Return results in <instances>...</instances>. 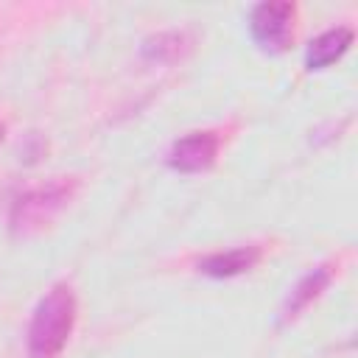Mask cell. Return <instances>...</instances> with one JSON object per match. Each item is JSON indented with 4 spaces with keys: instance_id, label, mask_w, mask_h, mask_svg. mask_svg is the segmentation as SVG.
Instances as JSON below:
<instances>
[{
    "instance_id": "cell-3",
    "label": "cell",
    "mask_w": 358,
    "mask_h": 358,
    "mask_svg": "<svg viewBox=\"0 0 358 358\" xmlns=\"http://www.w3.org/2000/svg\"><path fill=\"white\" fill-rule=\"evenodd\" d=\"M294 17H296L294 3H285V0L257 3L252 8V14H249L252 39L268 53L285 50L291 45V39H294Z\"/></svg>"
},
{
    "instance_id": "cell-10",
    "label": "cell",
    "mask_w": 358,
    "mask_h": 358,
    "mask_svg": "<svg viewBox=\"0 0 358 358\" xmlns=\"http://www.w3.org/2000/svg\"><path fill=\"white\" fill-rule=\"evenodd\" d=\"M3 137H6V123L0 120V143H3Z\"/></svg>"
},
{
    "instance_id": "cell-8",
    "label": "cell",
    "mask_w": 358,
    "mask_h": 358,
    "mask_svg": "<svg viewBox=\"0 0 358 358\" xmlns=\"http://www.w3.org/2000/svg\"><path fill=\"white\" fill-rule=\"evenodd\" d=\"M260 260V246L249 243V246H232L224 252H213L207 257L199 260V271L215 280H227V277H238L243 271H249L255 263Z\"/></svg>"
},
{
    "instance_id": "cell-2",
    "label": "cell",
    "mask_w": 358,
    "mask_h": 358,
    "mask_svg": "<svg viewBox=\"0 0 358 358\" xmlns=\"http://www.w3.org/2000/svg\"><path fill=\"white\" fill-rule=\"evenodd\" d=\"M78 176H53L48 182H39L34 187H25L8 210V229L17 238L36 235L45 229L76 196Z\"/></svg>"
},
{
    "instance_id": "cell-9",
    "label": "cell",
    "mask_w": 358,
    "mask_h": 358,
    "mask_svg": "<svg viewBox=\"0 0 358 358\" xmlns=\"http://www.w3.org/2000/svg\"><path fill=\"white\" fill-rule=\"evenodd\" d=\"M45 151H48V143H45L39 134H28L25 143L20 145V159H22V162H36Z\"/></svg>"
},
{
    "instance_id": "cell-5",
    "label": "cell",
    "mask_w": 358,
    "mask_h": 358,
    "mask_svg": "<svg viewBox=\"0 0 358 358\" xmlns=\"http://www.w3.org/2000/svg\"><path fill=\"white\" fill-rule=\"evenodd\" d=\"M196 45V36L185 28H168V31H157L151 36L143 39L140 45V56L145 62L154 64H173L179 59H185Z\"/></svg>"
},
{
    "instance_id": "cell-1",
    "label": "cell",
    "mask_w": 358,
    "mask_h": 358,
    "mask_svg": "<svg viewBox=\"0 0 358 358\" xmlns=\"http://www.w3.org/2000/svg\"><path fill=\"white\" fill-rule=\"evenodd\" d=\"M78 299L67 282L50 285L45 296L36 302L28 333H25V352L28 358H59L70 333L76 327Z\"/></svg>"
},
{
    "instance_id": "cell-7",
    "label": "cell",
    "mask_w": 358,
    "mask_h": 358,
    "mask_svg": "<svg viewBox=\"0 0 358 358\" xmlns=\"http://www.w3.org/2000/svg\"><path fill=\"white\" fill-rule=\"evenodd\" d=\"M330 280H333V263H319L310 271H305L296 280V285L291 288V294H288V299L282 305V322L296 319L313 299H319L322 291L330 285Z\"/></svg>"
},
{
    "instance_id": "cell-6",
    "label": "cell",
    "mask_w": 358,
    "mask_h": 358,
    "mask_svg": "<svg viewBox=\"0 0 358 358\" xmlns=\"http://www.w3.org/2000/svg\"><path fill=\"white\" fill-rule=\"evenodd\" d=\"M352 39H355V34H352L350 25H336V28L322 31L305 48V67L308 70H324V67H330L333 62H338L350 50Z\"/></svg>"
},
{
    "instance_id": "cell-4",
    "label": "cell",
    "mask_w": 358,
    "mask_h": 358,
    "mask_svg": "<svg viewBox=\"0 0 358 358\" xmlns=\"http://www.w3.org/2000/svg\"><path fill=\"white\" fill-rule=\"evenodd\" d=\"M221 151V134L213 129H199V131H187L185 137L173 140L171 151H168V165L179 173H201L207 168H213V162L218 159Z\"/></svg>"
}]
</instances>
